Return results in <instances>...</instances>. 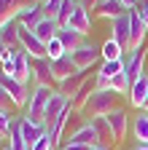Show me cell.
Returning <instances> with one entry per match:
<instances>
[{"label":"cell","mask_w":148,"mask_h":150,"mask_svg":"<svg viewBox=\"0 0 148 150\" xmlns=\"http://www.w3.org/2000/svg\"><path fill=\"white\" fill-rule=\"evenodd\" d=\"M57 30H59V22H57V19L43 16L41 22H38V27H35L32 32H35V38H38V40L49 43V40H54V38H57Z\"/></svg>","instance_id":"20"},{"label":"cell","mask_w":148,"mask_h":150,"mask_svg":"<svg viewBox=\"0 0 148 150\" xmlns=\"http://www.w3.org/2000/svg\"><path fill=\"white\" fill-rule=\"evenodd\" d=\"M135 139L137 145H148V112L135 115Z\"/></svg>","instance_id":"26"},{"label":"cell","mask_w":148,"mask_h":150,"mask_svg":"<svg viewBox=\"0 0 148 150\" xmlns=\"http://www.w3.org/2000/svg\"><path fill=\"white\" fill-rule=\"evenodd\" d=\"M6 51H8V46H6L3 40H0V62H3V56H6Z\"/></svg>","instance_id":"38"},{"label":"cell","mask_w":148,"mask_h":150,"mask_svg":"<svg viewBox=\"0 0 148 150\" xmlns=\"http://www.w3.org/2000/svg\"><path fill=\"white\" fill-rule=\"evenodd\" d=\"M143 112H148V97H145V102H143Z\"/></svg>","instance_id":"39"},{"label":"cell","mask_w":148,"mask_h":150,"mask_svg":"<svg viewBox=\"0 0 148 150\" xmlns=\"http://www.w3.org/2000/svg\"><path fill=\"white\" fill-rule=\"evenodd\" d=\"M140 16H143V22L148 24V0H145V3L140 6Z\"/></svg>","instance_id":"36"},{"label":"cell","mask_w":148,"mask_h":150,"mask_svg":"<svg viewBox=\"0 0 148 150\" xmlns=\"http://www.w3.org/2000/svg\"><path fill=\"white\" fill-rule=\"evenodd\" d=\"M143 64H145V48H137V51L129 54V62L124 67V75L129 81V91H132V86L143 78Z\"/></svg>","instance_id":"8"},{"label":"cell","mask_w":148,"mask_h":150,"mask_svg":"<svg viewBox=\"0 0 148 150\" xmlns=\"http://www.w3.org/2000/svg\"><path fill=\"white\" fill-rule=\"evenodd\" d=\"M67 142H70V145H86V147H100V145H102L100 134L94 131V126H92L89 121L81 123L76 131H73V134L67 137ZM105 147H108V145H105Z\"/></svg>","instance_id":"7"},{"label":"cell","mask_w":148,"mask_h":150,"mask_svg":"<svg viewBox=\"0 0 148 150\" xmlns=\"http://www.w3.org/2000/svg\"><path fill=\"white\" fill-rule=\"evenodd\" d=\"M30 3H35V0H0V27L14 22L19 16V11L24 6H30Z\"/></svg>","instance_id":"16"},{"label":"cell","mask_w":148,"mask_h":150,"mask_svg":"<svg viewBox=\"0 0 148 150\" xmlns=\"http://www.w3.org/2000/svg\"><path fill=\"white\" fill-rule=\"evenodd\" d=\"M145 97H148V78L143 75V78L132 86V91H129V102H132L135 107H140L143 110V102H145Z\"/></svg>","instance_id":"23"},{"label":"cell","mask_w":148,"mask_h":150,"mask_svg":"<svg viewBox=\"0 0 148 150\" xmlns=\"http://www.w3.org/2000/svg\"><path fill=\"white\" fill-rule=\"evenodd\" d=\"M43 16H46V13H43V0H35V3H30V6H24V8L19 11L16 22H19L22 27H27V30H35Z\"/></svg>","instance_id":"9"},{"label":"cell","mask_w":148,"mask_h":150,"mask_svg":"<svg viewBox=\"0 0 148 150\" xmlns=\"http://www.w3.org/2000/svg\"><path fill=\"white\" fill-rule=\"evenodd\" d=\"M3 150H11V147H8V145H6V147H3Z\"/></svg>","instance_id":"43"},{"label":"cell","mask_w":148,"mask_h":150,"mask_svg":"<svg viewBox=\"0 0 148 150\" xmlns=\"http://www.w3.org/2000/svg\"><path fill=\"white\" fill-rule=\"evenodd\" d=\"M108 123H110V131H113V145H119L124 137H127V129H129V115L116 107L113 112H108Z\"/></svg>","instance_id":"12"},{"label":"cell","mask_w":148,"mask_h":150,"mask_svg":"<svg viewBox=\"0 0 148 150\" xmlns=\"http://www.w3.org/2000/svg\"><path fill=\"white\" fill-rule=\"evenodd\" d=\"M135 150H148V145H137V147H135Z\"/></svg>","instance_id":"41"},{"label":"cell","mask_w":148,"mask_h":150,"mask_svg":"<svg viewBox=\"0 0 148 150\" xmlns=\"http://www.w3.org/2000/svg\"><path fill=\"white\" fill-rule=\"evenodd\" d=\"M129 24H132V38H129V51H137V48H143L145 32H148V24L143 22V16H140V6H137V8H129Z\"/></svg>","instance_id":"6"},{"label":"cell","mask_w":148,"mask_h":150,"mask_svg":"<svg viewBox=\"0 0 148 150\" xmlns=\"http://www.w3.org/2000/svg\"><path fill=\"white\" fill-rule=\"evenodd\" d=\"M32 81H35V86H51V83H57V81H54V72H51V59H49V56L32 59Z\"/></svg>","instance_id":"11"},{"label":"cell","mask_w":148,"mask_h":150,"mask_svg":"<svg viewBox=\"0 0 148 150\" xmlns=\"http://www.w3.org/2000/svg\"><path fill=\"white\" fill-rule=\"evenodd\" d=\"M11 126H14V121H11V112H0V131H3L6 137H8Z\"/></svg>","instance_id":"33"},{"label":"cell","mask_w":148,"mask_h":150,"mask_svg":"<svg viewBox=\"0 0 148 150\" xmlns=\"http://www.w3.org/2000/svg\"><path fill=\"white\" fill-rule=\"evenodd\" d=\"M51 72H54V81L62 83L65 78H70V75H76V72H81V70H76V64H73V59H70V54H65V56H59L57 62H51Z\"/></svg>","instance_id":"18"},{"label":"cell","mask_w":148,"mask_h":150,"mask_svg":"<svg viewBox=\"0 0 148 150\" xmlns=\"http://www.w3.org/2000/svg\"><path fill=\"white\" fill-rule=\"evenodd\" d=\"M54 94H57L54 86H35V91L30 94V99H27V112H24V115L32 118V121H38V123H43L49 102H51Z\"/></svg>","instance_id":"2"},{"label":"cell","mask_w":148,"mask_h":150,"mask_svg":"<svg viewBox=\"0 0 148 150\" xmlns=\"http://www.w3.org/2000/svg\"><path fill=\"white\" fill-rule=\"evenodd\" d=\"M70 59H73V64H76V70H81V72H86V70H92L100 59H102V46H94V43H84V46H78L76 51L70 54Z\"/></svg>","instance_id":"3"},{"label":"cell","mask_w":148,"mask_h":150,"mask_svg":"<svg viewBox=\"0 0 148 150\" xmlns=\"http://www.w3.org/2000/svg\"><path fill=\"white\" fill-rule=\"evenodd\" d=\"M78 3H81V6H84L86 11H89V8H92V11H94V8H97V3H100V0H78Z\"/></svg>","instance_id":"34"},{"label":"cell","mask_w":148,"mask_h":150,"mask_svg":"<svg viewBox=\"0 0 148 150\" xmlns=\"http://www.w3.org/2000/svg\"><path fill=\"white\" fill-rule=\"evenodd\" d=\"M121 13H127V8H124L121 0H100L97 8L92 11V16H94V19H108V22L119 19Z\"/></svg>","instance_id":"13"},{"label":"cell","mask_w":148,"mask_h":150,"mask_svg":"<svg viewBox=\"0 0 148 150\" xmlns=\"http://www.w3.org/2000/svg\"><path fill=\"white\" fill-rule=\"evenodd\" d=\"M65 27L78 30L81 35H89V32H92V13L78 3L76 8H73V13H70V19H67V24H65Z\"/></svg>","instance_id":"14"},{"label":"cell","mask_w":148,"mask_h":150,"mask_svg":"<svg viewBox=\"0 0 148 150\" xmlns=\"http://www.w3.org/2000/svg\"><path fill=\"white\" fill-rule=\"evenodd\" d=\"M19 126H22L24 142H27L30 147L38 142L43 134H46V126H43V123H38V121H32V118H27V115H22V118H19Z\"/></svg>","instance_id":"15"},{"label":"cell","mask_w":148,"mask_h":150,"mask_svg":"<svg viewBox=\"0 0 148 150\" xmlns=\"http://www.w3.org/2000/svg\"><path fill=\"white\" fill-rule=\"evenodd\" d=\"M62 6H65V0H43V13L49 19H59Z\"/></svg>","instance_id":"29"},{"label":"cell","mask_w":148,"mask_h":150,"mask_svg":"<svg viewBox=\"0 0 148 150\" xmlns=\"http://www.w3.org/2000/svg\"><path fill=\"white\" fill-rule=\"evenodd\" d=\"M3 139H6V134H3V131H0V142H3Z\"/></svg>","instance_id":"42"},{"label":"cell","mask_w":148,"mask_h":150,"mask_svg":"<svg viewBox=\"0 0 148 150\" xmlns=\"http://www.w3.org/2000/svg\"><path fill=\"white\" fill-rule=\"evenodd\" d=\"M116 59H124V48L113 40V38H108L102 43V62H116Z\"/></svg>","instance_id":"25"},{"label":"cell","mask_w":148,"mask_h":150,"mask_svg":"<svg viewBox=\"0 0 148 150\" xmlns=\"http://www.w3.org/2000/svg\"><path fill=\"white\" fill-rule=\"evenodd\" d=\"M0 40H3L8 48H22L19 46V22H16V19L0 27Z\"/></svg>","instance_id":"21"},{"label":"cell","mask_w":148,"mask_h":150,"mask_svg":"<svg viewBox=\"0 0 148 150\" xmlns=\"http://www.w3.org/2000/svg\"><path fill=\"white\" fill-rule=\"evenodd\" d=\"M124 67H127V62L124 59H116V62H102V67L97 70V75H102V78H116L119 72H124Z\"/></svg>","instance_id":"27"},{"label":"cell","mask_w":148,"mask_h":150,"mask_svg":"<svg viewBox=\"0 0 148 150\" xmlns=\"http://www.w3.org/2000/svg\"><path fill=\"white\" fill-rule=\"evenodd\" d=\"M11 107H14V99L8 97V91L0 86V112H11Z\"/></svg>","instance_id":"32"},{"label":"cell","mask_w":148,"mask_h":150,"mask_svg":"<svg viewBox=\"0 0 148 150\" xmlns=\"http://www.w3.org/2000/svg\"><path fill=\"white\" fill-rule=\"evenodd\" d=\"M89 78H86V72H76V75H70V78H65L62 83H57V91L62 94V97H67V99H73L78 94V88L86 83Z\"/></svg>","instance_id":"19"},{"label":"cell","mask_w":148,"mask_h":150,"mask_svg":"<svg viewBox=\"0 0 148 150\" xmlns=\"http://www.w3.org/2000/svg\"><path fill=\"white\" fill-rule=\"evenodd\" d=\"M46 54H49V59H51V62H57L59 56H65L67 51H65V46H62L59 38H54V40H49V43H46Z\"/></svg>","instance_id":"28"},{"label":"cell","mask_w":148,"mask_h":150,"mask_svg":"<svg viewBox=\"0 0 148 150\" xmlns=\"http://www.w3.org/2000/svg\"><path fill=\"white\" fill-rule=\"evenodd\" d=\"M57 38L62 40V46H65L67 54H73L78 46L86 43V35H81L78 30H70V27H59V30H57Z\"/></svg>","instance_id":"17"},{"label":"cell","mask_w":148,"mask_h":150,"mask_svg":"<svg viewBox=\"0 0 148 150\" xmlns=\"http://www.w3.org/2000/svg\"><path fill=\"white\" fill-rule=\"evenodd\" d=\"M92 150H110V147H105V145H100V147H92Z\"/></svg>","instance_id":"40"},{"label":"cell","mask_w":148,"mask_h":150,"mask_svg":"<svg viewBox=\"0 0 148 150\" xmlns=\"http://www.w3.org/2000/svg\"><path fill=\"white\" fill-rule=\"evenodd\" d=\"M110 88H113L116 94H127V97H129V81H127V75L119 72L116 78H110Z\"/></svg>","instance_id":"30"},{"label":"cell","mask_w":148,"mask_h":150,"mask_svg":"<svg viewBox=\"0 0 148 150\" xmlns=\"http://www.w3.org/2000/svg\"><path fill=\"white\" fill-rule=\"evenodd\" d=\"M0 86H3L6 91H8V97L14 99V107H27V83H19L16 78H0Z\"/></svg>","instance_id":"10"},{"label":"cell","mask_w":148,"mask_h":150,"mask_svg":"<svg viewBox=\"0 0 148 150\" xmlns=\"http://www.w3.org/2000/svg\"><path fill=\"white\" fill-rule=\"evenodd\" d=\"M119 94L113 91V88H94V94L89 97V102H86V107H84V112L86 115H92V118H97V115H108V112H113L119 105Z\"/></svg>","instance_id":"1"},{"label":"cell","mask_w":148,"mask_h":150,"mask_svg":"<svg viewBox=\"0 0 148 150\" xmlns=\"http://www.w3.org/2000/svg\"><path fill=\"white\" fill-rule=\"evenodd\" d=\"M92 94H94V78H89V81H86V83H84V86L78 88V94H76L73 99H70V107L76 110V112H78V110H84Z\"/></svg>","instance_id":"22"},{"label":"cell","mask_w":148,"mask_h":150,"mask_svg":"<svg viewBox=\"0 0 148 150\" xmlns=\"http://www.w3.org/2000/svg\"><path fill=\"white\" fill-rule=\"evenodd\" d=\"M110 38L124 48V51H129V38H132V24H129V11L127 13H121L119 19H113L110 22Z\"/></svg>","instance_id":"5"},{"label":"cell","mask_w":148,"mask_h":150,"mask_svg":"<svg viewBox=\"0 0 148 150\" xmlns=\"http://www.w3.org/2000/svg\"><path fill=\"white\" fill-rule=\"evenodd\" d=\"M89 123L94 126V131L100 134L102 145H105V142H113V131H110V123H108V115H97V118H89Z\"/></svg>","instance_id":"24"},{"label":"cell","mask_w":148,"mask_h":150,"mask_svg":"<svg viewBox=\"0 0 148 150\" xmlns=\"http://www.w3.org/2000/svg\"><path fill=\"white\" fill-rule=\"evenodd\" d=\"M19 46H22V51H24V54H30V56H32V59L49 56V54H46V43H43V40H38V38H35V32H32V30H27V27H22V24H19Z\"/></svg>","instance_id":"4"},{"label":"cell","mask_w":148,"mask_h":150,"mask_svg":"<svg viewBox=\"0 0 148 150\" xmlns=\"http://www.w3.org/2000/svg\"><path fill=\"white\" fill-rule=\"evenodd\" d=\"M30 150H54V139H51V134H49V131H46V134L38 139V142H35Z\"/></svg>","instance_id":"31"},{"label":"cell","mask_w":148,"mask_h":150,"mask_svg":"<svg viewBox=\"0 0 148 150\" xmlns=\"http://www.w3.org/2000/svg\"><path fill=\"white\" fill-rule=\"evenodd\" d=\"M62 150H92V147H86V145H70V142H65V147Z\"/></svg>","instance_id":"35"},{"label":"cell","mask_w":148,"mask_h":150,"mask_svg":"<svg viewBox=\"0 0 148 150\" xmlns=\"http://www.w3.org/2000/svg\"><path fill=\"white\" fill-rule=\"evenodd\" d=\"M121 3H124L127 11H129V8H137V0H121Z\"/></svg>","instance_id":"37"}]
</instances>
